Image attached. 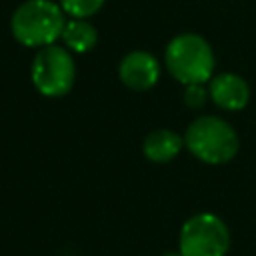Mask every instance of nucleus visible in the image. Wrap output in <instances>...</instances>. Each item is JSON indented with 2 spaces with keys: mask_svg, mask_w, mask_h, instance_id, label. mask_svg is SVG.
Segmentation results:
<instances>
[{
  "mask_svg": "<svg viewBox=\"0 0 256 256\" xmlns=\"http://www.w3.org/2000/svg\"><path fill=\"white\" fill-rule=\"evenodd\" d=\"M66 26L64 10L52 0H26L10 20L12 36L28 48H44L54 44Z\"/></svg>",
  "mask_w": 256,
  "mask_h": 256,
  "instance_id": "obj_1",
  "label": "nucleus"
},
{
  "mask_svg": "<svg viewBox=\"0 0 256 256\" xmlns=\"http://www.w3.org/2000/svg\"><path fill=\"white\" fill-rule=\"evenodd\" d=\"M164 60L168 72L184 86L208 82L216 64L208 40L192 32L174 36L166 46Z\"/></svg>",
  "mask_w": 256,
  "mask_h": 256,
  "instance_id": "obj_2",
  "label": "nucleus"
},
{
  "mask_svg": "<svg viewBox=\"0 0 256 256\" xmlns=\"http://www.w3.org/2000/svg\"><path fill=\"white\" fill-rule=\"evenodd\" d=\"M184 144L190 154L206 164H226L238 152L236 130L218 116L196 118L184 136Z\"/></svg>",
  "mask_w": 256,
  "mask_h": 256,
  "instance_id": "obj_3",
  "label": "nucleus"
},
{
  "mask_svg": "<svg viewBox=\"0 0 256 256\" xmlns=\"http://www.w3.org/2000/svg\"><path fill=\"white\" fill-rule=\"evenodd\" d=\"M178 246L182 256H226L230 248V230L220 216L200 212L182 224Z\"/></svg>",
  "mask_w": 256,
  "mask_h": 256,
  "instance_id": "obj_4",
  "label": "nucleus"
},
{
  "mask_svg": "<svg viewBox=\"0 0 256 256\" xmlns=\"http://www.w3.org/2000/svg\"><path fill=\"white\" fill-rule=\"evenodd\" d=\"M32 82L36 90L48 98H60L74 86L76 64L72 54L56 44L44 46L32 60Z\"/></svg>",
  "mask_w": 256,
  "mask_h": 256,
  "instance_id": "obj_5",
  "label": "nucleus"
},
{
  "mask_svg": "<svg viewBox=\"0 0 256 256\" xmlns=\"http://www.w3.org/2000/svg\"><path fill=\"white\" fill-rule=\"evenodd\" d=\"M120 82L136 92L150 90L160 78V64L158 60L146 50H132L128 52L118 66Z\"/></svg>",
  "mask_w": 256,
  "mask_h": 256,
  "instance_id": "obj_6",
  "label": "nucleus"
},
{
  "mask_svg": "<svg viewBox=\"0 0 256 256\" xmlns=\"http://www.w3.org/2000/svg\"><path fill=\"white\" fill-rule=\"evenodd\" d=\"M208 92L216 106L230 110V112L242 110L250 100L248 82L240 74H234V72H222L210 78Z\"/></svg>",
  "mask_w": 256,
  "mask_h": 256,
  "instance_id": "obj_7",
  "label": "nucleus"
},
{
  "mask_svg": "<svg viewBox=\"0 0 256 256\" xmlns=\"http://www.w3.org/2000/svg\"><path fill=\"white\" fill-rule=\"evenodd\" d=\"M184 146V138L174 130H154L144 138V156L154 164H164L174 160Z\"/></svg>",
  "mask_w": 256,
  "mask_h": 256,
  "instance_id": "obj_8",
  "label": "nucleus"
},
{
  "mask_svg": "<svg viewBox=\"0 0 256 256\" xmlns=\"http://www.w3.org/2000/svg\"><path fill=\"white\" fill-rule=\"evenodd\" d=\"M72 52H88L98 42V30L86 20V18H72L66 22L62 36H60Z\"/></svg>",
  "mask_w": 256,
  "mask_h": 256,
  "instance_id": "obj_9",
  "label": "nucleus"
},
{
  "mask_svg": "<svg viewBox=\"0 0 256 256\" xmlns=\"http://www.w3.org/2000/svg\"><path fill=\"white\" fill-rule=\"evenodd\" d=\"M106 0H60V6L72 18H88L96 14Z\"/></svg>",
  "mask_w": 256,
  "mask_h": 256,
  "instance_id": "obj_10",
  "label": "nucleus"
},
{
  "mask_svg": "<svg viewBox=\"0 0 256 256\" xmlns=\"http://www.w3.org/2000/svg\"><path fill=\"white\" fill-rule=\"evenodd\" d=\"M208 98H210V92L202 84H188L184 88V102L190 108H202Z\"/></svg>",
  "mask_w": 256,
  "mask_h": 256,
  "instance_id": "obj_11",
  "label": "nucleus"
},
{
  "mask_svg": "<svg viewBox=\"0 0 256 256\" xmlns=\"http://www.w3.org/2000/svg\"><path fill=\"white\" fill-rule=\"evenodd\" d=\"M162 256H182V252H166V254H162Z\"/></svg>",
  "mask_w": 256,
  "mask_h": 256,
  "instance_id": "obj_12",
  "label": "nucleus"
}]
</instances>
